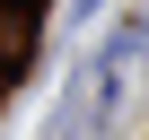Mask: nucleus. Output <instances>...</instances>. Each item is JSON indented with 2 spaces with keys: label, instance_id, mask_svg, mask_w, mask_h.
<instances>
[{
  "label": "nucleus",
  "instance_id": "1",
  "mask_svg": "<svg viewBox=\"0 0 149 140\" xmlns=\"http://www.w3.org/2000/svg\"><path fill=\"white\" fill-rule=\"evenodd\" d=\"M61 9H70V18H97V9H105V0H61Z\"/></svg>",
  "mask_w": 149,
  "mask_h": 140
}]
</instances>
